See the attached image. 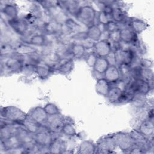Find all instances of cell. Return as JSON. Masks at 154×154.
I'll return each instance as SVG.
<instances>
[{
	"instance_id": "47",
	"label": "cell",
	"mask_w": 154,
	"mask_h": 154,
	"mask_svg": "<svg viewBox=\"0 0 154 154\" xmlns=\"http://www.w3.org/2000/svg\"><path fill=\"white\" fill-rule=\"evenodd\" d=\"M72 40H75L77 41H81V42L88 39L86 31H79L72 34L70 37Z\"/></svg>"
},
{
	"instance_id": "5",
	"label": "cell",
	"mask_w": 154,
	"mask_h": 154,
	"mask_svg": "<svg viewBox=\"0 0 154 154\" xmlns=\"http://www.w3.org/2000/svg\"><path fill=\"white\" fill-rule=\"evenodd\" d=\"M96 145V153L106 154L113 153L117 147L113 134L102 137L98 140Z\"/></svg>"
},
{
	"instance_id": "6",
	"label": "cell",
	"mask_w": 154,
	"mask_h": 154,
	"mask_svg": "<svg viewBox=\"0 0 154 154\" xmlns=\"http://www.w3.org/2000/svg\"><path fill=\"white\" fill-rule=\"evenodd\" d=\"M66 121V117L61 113L48 116L47 120L44 125L51 132H61L63 126Z\"/></svg>"
},
{
	"instance_id": "41",
	"label": "cell",
	"mask_w": 154,
	"mask_h": 154,
	"mask_svg": "<svg viewBox=\"0 0 154 154\" xmlns=\"http://www.w3.org/2000/svg\"><path fill=\"white\" fill-rule=\"evenodd\" d=\"M22 147L25 153H38L40 146L34 140L30 142L22 144Z\"/></svg>"
},
{
	"instance_id": "19",
	"label": "cell",
	"mask_w": 154,
	"mask_h": 154,
	"mask_svg": "<svg viewBox=\"0 0 154 154\" xmlns=\"http://www.w3.org/2000/svg\"><path fill=\"white\" fill-rule=\"evenodd\" d=\"M67 144L66 141L61 137L58 136L54 138L50 146H49L50 153H63L67 150Z\"/></svg>"
},
{
	"instance_id": "45",
	"label": "cell",
	"mask_w": 154,
	"mask_h": 154,
	"mask_svg": "<svg viewBox=\"0 0 154 154\" xmlns=\"http://www.w3.org/2000/svg\"><path fill=\"white\" fill-rule=\"evenodd\" d=\"M37 2L45 10L55 7L59 4V1H37Z\"/></svg>"
},
{
	"instance_id": "52",
	"label": "cell",
	"mask_w": 154,
	"mask_h": 154,
	"mask_svg": "<svg viewBox=\"0 0 154 154\" xmlns=\"http://www.w3.org/2000/svg\"><path fill=\"white\" fill-rule=\"evenodd\" d=\"M109 34L110 32L107 31L106 29L103 31L101 33L100 38V40H109Z\"/></svg>"
},
{
	"instance_id": "32",
	"label": "cell",
	"mask_w": 154,
	"mask_h": 154,
	"mask_svg": "<svg viewBox=\"0 0 154 154\" xmlns=\"http://www.w3.org/2000/svg\"><path fill=\"white\" fill-rule=\"evenodd\" d=\"M110 87L109 82L104 78H102L97 79L95 85V90L98 94L106 97Z\"/></svg>"
},
{
	"instance_id": "51",
	"label": "cell",
	"mask_w": 154,
	"mask_h": 154,
	"mask_svg": "<svg viewBox=\"0 0 154 154\" xmlns=\"http://www.w3.org/2000/svg\"><path fill=\"white\" fill-rule=\"evenodd\" d=\"M105 29L108 31L109 32H111L117 29H120V28L117 23L113 20H111L105 25Z\"/></svg>"
},
{
	"instance_id": "39",
	"label": "cell",
	"mask_w": 154,
	"mask_h": 154,
	"mask_svg": "<svg viewBox=\"0 0 154 154\" xmlns=\"http://www.w3.org/2000/svg\"><path fill=\"white\" fill-rule=\"evenodd\" d=\"M140 79L147 82L152 88L153 87V72L152 69L141 67Z\"/></svg>"
},
{
	"instance_id": "13",
	"label": "cell",
	"mask_w": 154,
	"mask_h": 154,
	"mask_svg": "<svg viewBox=\"0 0 154 154\" xmlns=\"http://www.w3.org/2000/svg\"><path fill=\"white\" fill-rule=\"evenodd\" d=\"M114 51L116 53L117 66L120 64L131 65L134 59L137 56L131 49L122 50L118 49Z\"/></svg>"
},
{
	"instance_id": "3",
	"label": "cell",
	"mask_w": 154,
	"mask_h": 154,
	"mask_svg": "<svg viewBox=\"0 0 154 154\" xmlns=\"http://www.w3.org/2000/svg\"><path fill=\"white\" fill-rule=\"evenodd\" d=\"M96 16V11L93 6L84 5L79 8L75 18L79 22L88 27L94 24Z\"/></svg>"
},
{
	"instance_id": "23",
	"label": "cell",
	"mask_w": 154,
	"mask_h": 154,
	"mask_svg": "<svg viewBox=\"0 0 154 154\" xmlns=\"http://www.w3.org/2000/svg\"><path fill=\"white\" fill-rule=\"evenodd\" d=\"M128 26L137 35L142 33L148 27L147 23L143 20L137 17H130L128 19Z\"/></svg>"
},
{
	"instance_id": "42",
	"label": "cell",
	"mask_w": 154,
	"mask_h": 154,
	"mask_svg": "<svg viewBox=\"0 0 154 154\" xmlns=\"http://www.w3.org/2000/svg\"><path fill=\"white\" fill-rule=\"evenodd\" d=\"M43 108L48 116L61 113L59 108L55 103H47Z\"/></svg>"
},
{
	"instance_id": "27",
	"label": "cell",
	"mask_w": 154,
	"mask_h": 154,
	"mask_svg": "<svg viewBox=\"0 0 154 154\" xmlns=\"http://www.w3.org/2000/svg\"><path fill=\"white\" fill-rule=\"evenodd\" d=\"M15 135L20 141L22 144L33 141L34 135L28 131L22 125H18Z\"/></svg>"
},
{
	"instance_id": "46",
	"label": "cell",
	"mask_w": 154,
	"mask_h": 154,
	"mask_svg": "<svg viewBox=\"0 0 154 154\" xmlns=\"http://www.w3.org/2000/svg\"><path fill=\"white\" fill-rule=\"evenodd\" d=\"M109 41L111 43V44L113 45L118 44L121 42L120 29H117L115 31L110 32Z\"/></svg>"
},
{
	"instance_id": "33",
	"label": "cell",
	"mask_w": 154,
	"mask_h": 154,
	"mask_svg": "<svg viewBox=\"0 0 154 154\" xmlns=\"http://www.w3.org/2000/svg\"><path fill=\"white\" fill-rule=\"evenodd\" d=\"M22 125L32 134H36L41 128L42 125L35 122L32 119L28 116L26 119L22 123Z\"/></svg>"
},
{
	"instance_id": "36",
	"label": "cell",
	"mask_w": 154,
	"mask_h": 154,
	"mask_svg": "<svg viewBox=\"0 0 154 154\" xmlns=\"http://www.w3.org/2000/svg\"><path fill=\"white\" fill-rule=\"evenodd\" d=\"M109 64L105 57H98L96 62L93 67V72L99 74L104 75V73L107 70Z\"/></svg>"
},
{
	"instance_id": "20",
	"label": "cell",
	"mask_w": 154,
	"mask_h": 154,
	"mask_svg": "<svg viewBox=\"0 0 154 154\" xmlns=\"http://www.w3.org/2000/svg\"><path fill=\"white\" fill-rule=\"evenodd\" d=\"M103 78L109 84H116L120 81V73L117 66H109L104 73Z\"/></svg>"
},
{
	"instance_id": "30",
	"label": "cell",
	"mask_w": 154,
	"mask_h": 154,
	"mask_svg": "<svg viewBox=\"0 0 154 154\" xmlns=\"http://www.w3.org/2000/svg\"><path fill=\"white\" fill-rule=\"evenodd\" d=\"M1 12L7 17L8 20H12L18 17V8L14 3L5 4L1 8Z\"/></svg>"
},
{
	"instance_id": "38",
	"label": "cell",
	"mask_w": 154,
	"mask_h": 154,
	"mask_svg": "<svg viewBox=\"0 0 154 154\" xmlns=\"http://www.w3.org/2000/svg\"><path fill=\"white\" fill-rule=\"evenodd\" d=\"M46 35L43 34H35L32 35L28 42V43L34 46H43L46 45Z\"/></svg>"
},
{
	"instance_id": "29",
	"label": "cell",
	"mask_w": 154,
	"mask_h": 154,
	"mask_svg": "<svg viewBox=\"0 0 154 154\" xmlns=\"http://www.w3.org/2000/svg\"><path fill=\"white\" fill-rule=\"evenodd\" d=\"M111 17L112 20L117 23H122L128 19L125 10H124L123 7L120 6L113 7V10L111 14Z\"/></svg>"
},
{
	"instance_id": "48",
	"label": "cell",
	"mask_w": 154,
	"mask_h": 154,
	"mask_svg": "<svg viewBox=\"0 0 154 154\" xmlns=\"http://www.w3.org/2000/svg\"><path fill=\"white\" fill-rule=\"evenodd\" d=\"M35 67L36 66L29 64H23L22 73H23L26 75H31L33 73H35Z\"/></svg>"
},
{
	"instance_id": "12",
	"label": "cell",
	"mask_w": 154,
	"mask_h": 154,
	"mask_svg": "<svg viewBox=\"0 0 154 154\" xmlns=\"http://www.w3.org/2000/svg\"><path fill=\"white\" fill-rule=\"evenodd\" d=\"M19 124H16L1 119L0 129V141L5 140L10 137L15 135L17 126Z\"/></svg>"
},
{
	"instance_id": "40",
	"label": "cell",
	"mask_w": 154,
	"mask_h": 154,
	"mask_svg": "<svg viewBox=\"0 0 154 154\" xmlns=\"http://www.w3.org/2000/svg\"><path fill=\"white\" fill-rule=\"evenodd\" d=\"M0 52L1 57L11 55L14 54V46L9 42H1Z\"/></svg>"
},
{
	"instance_id": "35",
	"label": "cell",
	"mask_w": 154,
	"mask_h": 154,
	"mask_svg": "<svg viewBox=\"0 0 154 154\" xmlns=\"http://www.w3.org/2000/svg\"><path fill=\"white\" fill-rule=\"evenodd\" d=\"M120 73V81L124 83V84L129 82L132 79L131 74V66L125 64H120L118 66Z\"/></svg>"
},
{
	"instance_id": "34",
	"label": "cell",
	"mask_w": 154,
	"mask_h": 154,
	"mask_svg": "<svg viewBox=\"0 0 154 154\" xmlns=\"http://www.w3.org/2000/svg\"><path fill=\"white\" fill-rule=\"evenodd\" d=\"M86 32L89 40L96 42L100 40L102 31L97 24H93L88 27Z\"/></svg>"
},
{
	"instance_id": "25",
	"label": "cell",
	"mask_w": 154,
	"mask_h": 154,
	"mask_svg": "<svg viewBox=\"0 0 154 154\" xmlns=\"http://www.w3.org/2000/svg\"><path fill=\"white\" fill-rule=\"evenodd\" d=\"M53 71L54 69L52 67L42 61L38 64L35 67V74L42 80L48 79Z\"/></svg>"
},
{
	"instance_id": "17",
	"label": "cell",
	"mask_w": 154,
	"mask_h": 154,
	"mask_svg": "<svg viewBox=\"0 0 154 154\" xmlns=\"http://www.w3.org/2000/svg\"><path fill=\"white\" fill-rule=\"evenodd\" d=\"M37 52H38L37 48L28 43H19L14 46V54L21 57L30 55Z\"/></svg>"
},
{
	"instance_id": "31",
	"label": "cell",
	"mask_w": 154,
	"mask_h": 154,
	"mask_svg": "<svg viewBox=\"0 0 154 154\" xmlns=\"http://www.w3.org/2000/svg\"><path fill=\"white\" fill-rule=\"evenodd\" d=\"M86 48L81 43L75 42L72 43L70 45V52L72 57L79 59L83 57L86 52Z\"/></svg>"
},
{
	"instance_id": "7",
	"label": "cell",
	"mask_w": 154,
	"mask_h": 154,
	"mask_svg": "<svg viewBox=\"0 0 154 154\" xmlns=\"http://www.w3.org/2000/svg\"><path fill=\"white\" fill-rule=\"evenodd\" d=\"M7 22L13 31L19 35L25 36L29 31V23L25 19L18 17L14 19L8 20Z\"/></svg>"
},
{
	"instance_id": "18",
	"label": "cell",
	"mask_w": 154,
	"mask_h": 154,
	"mask_svg": "<svg viewBox=\"0 0 154 154\" xmlns=\"http://www.w3.org/2000/svg\"><path fill=\"white\" fill-rule=\"evenodd\" d=\"M22 147V143L19 140L16 135H14L10 138L1 141V150H3L4 153H6L8 151L14 150Z\"/></svg>"
},
{
	"instance_id": "49",
	"label": "cell",
	"mask_w": 154,
	"mask_h": 154,
	"mask_svg": "<svg viewBox=\"0 0 154 154\" xmlns=\"http://www.w3.org/2000/svg\"><path fill=\"white\" fill-rule=\"evenodd\" d=\"M139 65L142 68L152 69V67L153 66V61L150 59L145 58H140Z\"/></svg>"
},
{
	"instance_id": "37",
	"label": "cell",
	"mask_w": 154,
	"mask_h": 154,
	"mask_svg": "<svg viewBox=\"0 0 154 154\" xmlns=\"http://www.w3.org/2000/svg\"><path fill=\"white\" fill-rule=\"evenodd\" d=\"M61 133L68 137H73L76 135V130L72 120H67L66 117V121L63 126Z\"/></svg>"
},
{
	"instance_id": "15",
	"label": "cell",
	"mask_w": 154,
	"mask_h": 154,
	"mask_svg": "<svg viewBox=\"0 0 154 154\" xmlns=\"http://www.w3.org/2000/svg\"><path fill=\"white\" fill-rule=\"evenodd\" d=\"M75 67V63L72 58H62L59 64L54 69L60 74L67 75L71 73Z\"/></svg>"
},
{
	"instance_id": "4",
	"label": "cell",
	"mask_w": 154,
	"mask_h": 154,
	"mask_svg": "<svg viewBox=\"0 0 154 154\" xmlns=\"http://www.w3.org/2000/svg\"><path fill=\"white\" fill-rule=\"evenodd\" d=\"M113 136L117 147L123 153H129L135 146L134 139L129 132H117L113 134Z\"/></svg>"
},
{
	"instance_id": "1",
	"label": "cell",
	"mask_w": 154,
	"mask_h": 154,
	"mask_svg": "<svg viewBox=\"0 0 154 154\" xmlns=\"http://www.w3.org/2000/svg\"><path fill=\"white\" fill-rule=\"evenodd\" d=\"M1 75L4 73H22L23 66L22 57L16 54L1 57Z\"/></svg>"
},
{
	"instance_id": "50",
	"label": "cell",
	"mask_w": 154,
	"mask_h": 154,
	"mask_svg": "<svg viewBox=\"0 0 154 154\" xmlns=\"http://www.w3.org/2000/svg\"><path fill=\"white\" fill-rule=\"evenodd\" d=\"M109 66H117L116 53L114 50H112L106 57Z\"/></svg>"
},
{
	"instance_id": "14",
	"label": "cell",
	"mask_w": 154,
	"mask_h": 154,
	"mask_svg": "<svg viewBox=\"0 0 154 154\" xmlns=\"http://www.w3.org/2000/svg\"><path fill=\"white\" fill-rule=\"evenodd\" d=\"M138 131L149 140L153 138L154 123L153 119H147L140 123L137 128Z\"/></svg>"
},
{
	"instance_id": "43",
	"label": "cell",
	"mask_w": 154,
	"mask_h": 154,
	"mask_svg": "<svg viewBox=\"0 0 154 154\" xmlns=\"http://www.w3.org/2000/svg\"><path fill=\"white\" fill-rule=\"evenodd\" d=\"M97 55L93 51L91 52H90L88 53L86 57H85V62L87 63V64L90 67H92L93 68L96 62V60H97Z\"/></svg>"
},
{
	"instance_id": "8",
	"label": "cell",
	"mask_w": 154,
	"mask_h": 154,
	"mask_svg": "<svg viewBox=\"0 0 154 154\" xmlns=\"http://www.w3.org/2000/svg\"><path fill=\"white\" fill-rule=\"evenodd\" d=\"M41 60L42 62L48 64L53 69L59 64L61 60V57L55 49L49 48L44 50L40 53Z\"/></svg>"
},
{
	"instance_id": "10",
	"label": "cell",
	"mask_w": 154,
	"mask_h": 154,
	"mask_svg": "<svg viewBox=\"0 0 154 154\" xmlns=\"http://www.w3.org/2000/svg\"><path fill=\"white\" fill-rule=\"evenodd\" d=\"M46 14L50 18L60 24H64L66 20L69 17L68 14L63 10V8L59 4L55 7L50 8L45 10Z\"/></svg>"
},
{
	"instance_id": "16",
	"label": "cell",
	"mask_w": 154,
	"mask_h": 154,
	"mask_svg": "<svg viewBox=\"0 0 154 154\" xmlns=\"http://www.w3.org/2000/svg\"><path fill=\"white\" fill-rule=\"evenodd\" d=\"M27 114L35 122L41 125H44L45 124L48 117L44 108L41 106L33 108Z\"/></svg>"
},
{
	"instance_id": "44",
	"label": "cell",
	"mask_w": 154,
	"mask_h": 154,
	"mask_svg": "<svg viewBox=\"0 0 154 154\" xmlns=\"http://www.w3.org/2000/svg\"><path fill=\"white\" fill-rule=\"evenodd\" d=\"M111 15H108L105 13H104L102 11H100L98 13V16H97V20H98V23L106 25L109 21Z\"/></svg>"
},
{
	"instance_id": "21",
	"label": "cell",
	"mask_w": 154,
	"mask_h": 154,
	"mask_svg": "<svg viewBox=\"0 0 154 154\" xmlns=\"http://www.w3.org/2000/svg\"><path fill=\"white\" fill-rule=\"evenodd\" d=\"M61 28L62 24L52 19H49L45 23L43 31L46 35H57L61 32Z\"/></svg>"
},
{
	"instance_id": "24",
	"label": "cell",
	"mask_w": 154,
	"mask_h": 154,
	"mask_svg": "<svg viewBox=\"0 0 154 154\" xmlns=\"http://www.w3.org/2000/svg\"><path fill=\"white\" fill-rule=\"evenodd\" d=\"M60 4L67 14L75 17L82 6L80 4V2L78 1H60Z\"/></svg>"
},
{
	"instance_id": "9",
	"label": "cell",
	"mask_w": 154,
	"mask_h": 154,
	"mask_svg": "<svg viewBox=\"0 0 154 154\" xmlns=\"http://www.w3.org/2000/svg\"><path fill=\"white\" fill-rule=\"evenodd\" d=\"M34 139L40 146L49 147L54 137L51 132L45 125H42L40 129L34 134Z\"/></svg>"
},
{
	"instance_id": "2",
	"label": "cell",
	"mask_w": 154,
	"mask_h": 154,
	"mask_svg": "<svg viewBox=\"0 0 154 154\" xmlns=\"http://www.w3.org/2000/svg\"><path fill=\"white\" fill-rule=\"evenodd\" d=\"M27 114L15 106H7L1 108V118L7 122L22 125Z\"/></svg>"
},
{
	"instance_id": "11",
	"label": "cell",
	"mask_w": 154,
	"mask_h": 154,
	"mask_svg": "<svg viewBox=\"0 0 154 154\" xmlns=\"http://www.w3.org/2000/svg\"><path fill=\"white\" fill-rule=\"evenodd\" d=\"M93 48L97 57H106L112 51V44L109 40H100L94 42Z\"/></svg>"
},
{
	"instance_id": "26",
	"label": "cell",
	"mask_w": 154,
	"mask_h": 154,
	"mask_svg": "<svg viewBox=\"0 0 154 154\" xmlns=\"http://www.w3.org/2000/svg\"><path fill=\"white\" fill-rule=\"evenodd\" d=\"M123 93V90L120 87H110L109 91L106 95L108 100L112 104H119L120 100Z\"/></svg>"
},
{
	"instance_id": "28",
	"label": "cell",
	"mask_w": 154,
	"mask_h": 154,
	"mask_svg": "<svg viewBox=\"0 0 154 154\" xmlns=\"http://www.w3.org/2000/svg\"><path fill=\"white\" fill-rule=\"evenodd\" d=\"M79 154H93L96 152V145L91 140H86L82 141L78 149Z\"/></svg>"
},
{
	"instance_id": "22",
	"label": "cell",
	"mask_w": 154,
	"mask_h": 154,
	"mask_svg": "<svg viewBox=\"0 0 154 154\" xmlns=\"http://www.w3.org/2000/svg\"><path fill=\"white\" fill-rule=\"evenodd\" d=\"M121 42L132 44L135 42L138 39V35L129 26H125L120 29Z\"/></svg>"
}]
</instances>
